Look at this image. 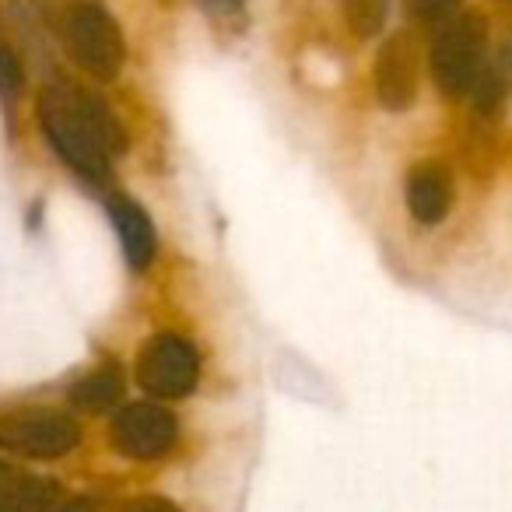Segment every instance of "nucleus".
Wrapping results in <instances>:
<instances>
[{
    "label": "nucleus",
    "instance_id": "obj_1",
    "mask_svg": "<svg viewBox=\"0 0 512 512\" xmlns=\"http://www.w3.org/2000/svg\"><path fill=\"white\" fill-rule=\"evenodd\" d=\"M39 130L50 148L88 183H106L113 155H123L130 144L123 123L113 109L95 95L78 92L74 85H50L36 102Z\"/></svg>",
    "mask_w": 512,
    "mask_h": 512
},
{
    "label": "nucleus",
    "instance_id": "obj_2",
    "mask_svg": "<svg viewBox=\"0 0 512 512\" xmlns=\"http://www.w3.org/2000/svg\"><path fill=\"white\" fill-rule=\"evenodd\" d=\"M60 43L64 53L74 60V67L88 74V78L109 81L120 78L123 64H127V43H123V29L106 8L99 4H78L64 15L60 22Z\"/></svg>",
    "mask_w": 512,
    "mask_h": 512
},
{
    "label": "nucleus",
    "instance_id": "obj_3",
    "mask_svg": "<svg viewBox=\"0 0 512 512\" xmlns=\"http://www.w3.org/2000/svg\"><path fill=\"white\" fill-rule=\"evenodd\" d=\"M484 57H488V22L481 15H456L435 36L428 50V67L446 99L474 92L484 74Z\"/></svg>",
    "mask_w": 512,
    "mask_h": 512
},
{
    "label": "nucleus",
    "instance_id": "obj_4",
    "mask_svg": "<svg viewBox=\"0 0 512 512\" xmlns=\"http://www.w3.org/2000/svg\"><path fill=\"white\" fill-rule=\"evenodd\" d=\"M78 442V421L53 407H25V411H11L0 418V449L25 456V460H60L74 453Z\"/></svg>",
    "mask_w": 512,
    "mask_h": 512
},
{
    "label": "nucleus",
    "instance_id": "obj_5",
    "mask_svg": "<svg viewBox=\"0 0 512 512\" xmlns=\"http://www.w3.org/2000/svg\"><path fill=\"white\" fill-rule=\"evenodd\" d=\"M137 386L155 400H183L197 390L200 358L186 337L158 334L137 355Z\"/></svg>",
    "mask_w": 512,
    "mask_h": 512
},
{
    "label": "nucleus",
    "instance_id": "obj_6",
    "mask_svg": "<svg viewBox=\"0 0 512 512\" xmlns=\"http://www.w3.org/2000/svg\"><path fill=\"white\" fill-rule=\"evenodd\" d=\"M176 435H179L176 414L158 404V400L123 404L113 414V425H109V442L127 460H162L176 446Z\"/></svg>",
    "mask_w": 512,
    "mask_h": 512
},
{
    "label": "nucleus",
    "instance_id": "obj_7",
    "mask_svg": "<svg viewBox=\"0 0 512 512\" xmlns=\"http://www.w3.org/2000/svg\"><path fill=\"white\" fill-rule=\"evenodd\" d=\"M372 85H376V99L390 113H404L414 106L421 88V46L407 32L386 39V46L376 57Z\"/></svg>",
    "mask_w": 512,
    "mask_h": 512
},
{
    "label": "nucleus",
    "instance_id": "obj_8",
    "mask_svg": "<svg viewBox=\"0 0 512 512\" xmlns=\"http://www.w3.org/2000/svg\"><path fill=\"white\" fill-rule=\"evenodd\" d=\"M404 200L411 218L418 221L421 228L442 225L446 214L453 211V179L442 169L439 162H421L411 169L404 186Z\"/></svg>",
    "mask_w": 512,
    "mask_h": 512
},
{
    "label": "nucleus",
    "instance_id": "obj_9",
    "mask_svg": "<svg viewBox=\"0 0 512 512\" xmlns=\"http://www.w3.org/2000/svg\"><path fill=\"white\" fill-rule=\"evenodd\" d=\"M109 214H113V225H116V235H120V246H123V256L130 260V267L144 271V267L155 260V225H151L148 211L137 207L130 197H109Z\"/></svg>",
    "mask_w": 512,
    "mask_h": 512
},
{
    "label": "nucleus",
    "instance_id": "obj_10",
    "mask_svg": "<svg viewBox=\"0 0 512 512\" xmlns=\"http://www.w3.org/2000/svg\"><path fill=\"white\" fill-rule=\"evenodd\" d=\"M60 505V484L15 470L0 460V512H53Z\"/></svg>",
    "mask_w": 512,
    "mask_h": 512
},
{
    "label": "nucleus",
    "instance_id": "obj_11",
    "mask_svg": "<svg viewBox=\"0 0 512 512\" xmlns=\"http://www.w3.org/2000/svg\"><path fill=\"white\" fill-rule=\"evenodd\" d=\"M120 397H123V376L116 365H102L92 376L78 379V383L71 386V404L88 414L109 411V407L120 404Z\"/></svg>",
    "mask_w": 512,
    "mask_h": 512
},
{
    "label": "nucleus",
    "instance_id": "obj_12",
    "mask_svg": "<svg viewBox=\"0 0 512 512\" xmlns=\"http://www.w3.org/2000/svg\"><path fill=\"white\" fill-rule=\"evenodd\" d=\"M390 0H344V22L355 32V39H372L383 32Z\"/></svg>",
    "mask_w": 512,
    "mask_h": 512
},
{
    "label": "nucleus",
    "instance_id": "obj_13",
    "mask_svg": "<svg viewBox=\"0 0 512 512\" xmlns=\"http://www.w3.org/2000/svg\"><path fill=\"white\" fill-rule=\"evenodd\" d=\"M456 8H460V0H407V11L421 25H446Z\"/></svg>",
    "mask_w": 512,
    "mask_h": 512
},
{
    "label": "nucleus",
    "instance_id": "obj_14",
    "mask_svg": "<svg viewBox=\"0 0 512 512\" xmlns=\"http://www.w3.org/2000/svg\"><path fill=\"white\" fill-rule=\"evenodd\" d=\"M120 512H183V509L165 495H137V498H130Z\"/></svg>",
    "mask_w": 512,
    "mask_h": 512
},
{
    "label": "nucleus",
    "instance_id": "obj_15",
    "mask_svg": "<svg viewBox=\"0 0 512 512\" xmlns=\"http://www.w3.org/2000/svg\"><path fill=\"white\" fill-rule=\"evenodd\" d=\"M246 0H204V8L214 11V15H232V11H239Z\"/></svg>",
    "mask_w": 512,
    "mask_h": 512
},
{
    "label": "nucleus",
    "instance_id": "obj_16",
    "mask_svg": "<svg viewBox=\"0 0 512 512\" xmlns=\"http://www.w3.org/2000/svg\"><path fill=\"white\" fill-rule=\"evenodd\" d=\"M53 512H95V505H92V502H81V498H78V502L57 505V509H53Z\"/></svg>",
    "mask_w": 512,
    "mask_h": 512
}]
</instances>
